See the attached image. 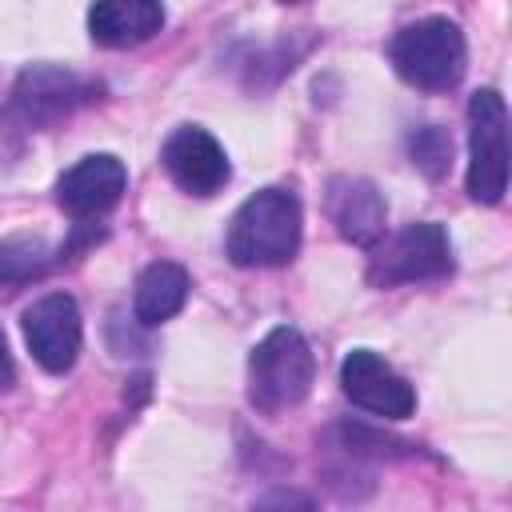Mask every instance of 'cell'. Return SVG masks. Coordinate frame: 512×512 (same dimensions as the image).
<instances>
[{"label": "cell", "instance_id": "1", "mask_svg": "<svg viewBox=\"0 0 512 512\" xmlns=\"http://www.w3.org/2000/svg\"><path fill=\"white\" fill-rule=\"evenodd\" d=\"M300 248V200L288 188L252 192L228 224V260L236 268H280Z\"/></svg>", "mask_w": 512, "mask_h": 512}, {"label": "cell", "instance_id": "2", "mask_svg": "<svg viewBox=\"0 0 512 512\" xmlns=\"http://www.w3.org/2000/svg\"><path fill=\"white\" fill-rule=\"evenodd\" d=\"M316 380V356L308 348V340L280 324L272 328L248 356V400L256 412H284L296 408Z\"/></svg>", "mask_w": 512, "mask_h": 512}, {"label": "cell", "instance_id": "3", "mask_svg": "<svg viewBox=\"0 0 512 512\" xmlns=\"http://www.w3.org/2000/svg\"><path fill=\"white\" fill-rule=\"evenodd\" d=\"M388 56H392V68L404 84H412L420 92H448L464 76L468 44H464V32L452 20L428 16V20L404 24L392 36Z\"/></svg>", "mask_w": 512, "mask_h": 512}, {"label": "cell", "instance_id": "4", "mask_svg": "<svg viewBox=\"0 0 512 512\" xmlns=\"http://www.w3.org/2000/svg\"><path fill=\"white\" fill-rule=\"evenodd\" d=\"M368 260V284L372 288H400V284H420V280H444L452 272V240L444 224L436 220H416L404 224L396 236H380L372 244Z\"/></svg>", "mask_w": 512, "mask_h": 512}, {"label": "cell", "instance_id": "5", "mask_svg": "<svg viewBox=\"0 0 512 512\" xmlns=\"http://www.w3.org/2000/svg\"><path fill=\"white\" fill-rule=\"evenodd\" d=\"M508 188V108L496 88L468 96V196L500 204Z\"/></svg>", "mask_w": 512, "mask_h": 512}, {"label": "cell", "instance_id": "6", "mask_svg": "<svg viewBox=\"0 0 512 512\" xmlns=\"http://www.w3.org/2000/svg\"><path fill=\"white\" fill-rule=\"evenodd\" d=\"M20 328H24V340H28V352L32 360L52 372V376H64L76 356H80V340H84V324H80V308L68 292H48L40 300H32L20 316Z\"/></svg>", "mask_w": 512, "mask_h": 512}, {"label": "cell", "instance_id": "7", "mask_svg": "<svg viewBox=\"0 0 512 512\" xmlns=\"http://www.w3.org/2000/svg\"><path fill=\"white\" fill-rule=\"evenodd\" d=\"M340 388L356 408L384 420H404L416 412V388L372 348H352L340 360Z\"/></svg>", "mask_w": 512, "mask_h": 512}, {"label": "cell", "instance_id": "8", "mask_svg": "<svg viewBox=\"0 0 512 512\" xmlns=\"http://www.w3.org/2000/svg\"><path fill=\"white\" fill-rule=\"evenodd\" d=\"M92 92H96V84H88L64 68L36 64L16 80L8 112L28 128H44V124H56L60 116H68L72 108H80L84 100H92Z\"/></svg>", "mask_w": 512, "mask_h": 512}, {"label": "cell", "instance_id": "9", "mask_svg": "<svg viewBox=\"0 0 512 512\" xmlns=\"http://www.w3.org/2000/svg\"><path fill=\"white\" fill-rule=\"evenodd\" d=\"M160 160H164V172L192 196H212L228 184L232 176V164L220 148V140L196 124H184L176 128L164 148H160Z\"/></svg>", "mask_w": 512, "mask_h": 512}, {"label": "cell", "instance_id": "10", "mask_svg": "<svg viewBox=\"0 0 512 512\" xmlns=\"http://www.w3.org/2000/svg\"><path fill=\"white\" fill-rule=\"evenodd\" d=\"M124 188H128L124 160H116L112 152H92L56 180V204L72 220H96L124 196Z\"/></svg>", "mask_w": 512, "mask_h": 512}, {"label": "cell", "instance_id": "11", "mask_svg": "<svg viewBox=\"0 0 512 512\" xmlns=\"http://www.w3.org/2000/svg\"><path fill=\"white\" fill-rule=\"evenodd\" d=\"M328 216H332L336 232H340L348 244L372 248V244L384 236L388 204H384V196L376 192V184L356 180V176H340V180H332V188H328Z\"/></svg>", "mask_w": 512, "mask_h": 512}, {"label": "cell", "instance_id": "12", "mask_svg": "<svg viewBox=\"0 0 512 512\" xmlns=\"http://www.w3.org/2000/svg\"><path fill=\"white\" fill-rule=\"evenodd\" d=\"M164 28L160 0H92L88 36L100 48H136Z\"/></svg>", "mask_w": 512, "mask_h": 512}, {"label": "cell", "instance_id": "13", "mask_svg": "<svg viewBox=\"0 0 512 512\" xmlns=\"http://www.w3.org/2000/svg\"><path fill=\"white\" fill-rule=\"evenodd\" d=\"M188 288H192V280H188V272H184L180 264H172V260H156V264H148V268L140 272V280H136V296H132V312H136V320H140L144 328H156V324L172 320V316L184 308Z\"/></svg>", "mask_w": 512, "mask_h": 512}, {"label": "cell", "instance_id": "14", "mask_svg": "<svg viewBox=\"0 0 512 512\" xmlns=\"http://www.w3.org/2000/svg\"><path fill=\"white\" fill-rule=\"evenodd\" d=\"M52 268H60V256L48 248L44 236L16 232L0 240V292H16L32 280H44Z\"/></svg>", "mask_w": 512, "mask_h": 512}, {"label": "cell", "instance_id": "15", "mask_svg": "<svg viewBox=\"0 0 512 512\" xmlns=\"http://www.w3.org/2000/svg\"><path fill=\"white\" fill-rule=\"evenodd\" d=\"M408 156L428 180H440L452 164V136L440 124H424L408 136Z\"/></svg>", "mask_w": 512, "mask_h": 512}, {"label": "cell", "instance_id": "16", "mask_svg": "<svg viewBox=\"0 0 512 512\" xmlns=\"http://www.w3.org/2000/svg\"><path fill=\"white\" fill-rule=\"evenodd\" d=\"M16 380V368H12V356H8V340L0 332V388H8Z\"/></svg>", "mask_w": 512, "mask_h": 512}, {"label": "cell", "instance_id": "17", "mask_svg": "<svg viewBox=\"0 0 512 512\" xmlns=\"http://www.w3.org/2000/svg\"><path fill=\"white\" fill-rule=\"evenodd\" d=\"M284 4H292V0H284Z\"/></svg>", "mask_w": 512, "mask_h": 512}]
</instances>
